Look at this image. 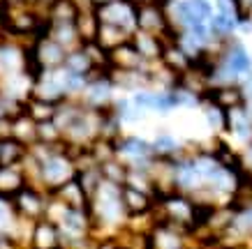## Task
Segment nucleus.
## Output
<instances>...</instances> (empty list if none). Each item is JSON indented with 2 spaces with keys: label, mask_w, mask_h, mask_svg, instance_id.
<instances>
[{
  "label": "nucleus",
  "mask_w": 252,
  "mask_h": 249,
  "mask_svg": "<svg viewBox=\"0 0 252 249\" xmlns=\"http://www.w3.org/2000/svg\"><path fill=\"white\" fill-rule=\"evenodd\" d=\"M63 143H65V141H63ZM74 173H77L74 162L65 155L63 145H58V148H54V150L39 162V187L51 194L54 189L61 187L63 182H67L69 178H74Z\"/></svg>",
  "instance_id": "1"
},
{
  "label": "nucleus",
  "mask_w": 252,
  "mask_h": 249,
  "mask_svg": "<svg viewBox=\"0 0 252 249\" xmlns=\"http://www.w3.org/2000/svg\"><path fill=\"white\" fill-rule=\"evenodd\" d=\"M12 212L16 219L23 221H37V219L46 217V205H49V192L35 185H23L14 196L9 198Z\"/></svg>",
  "instance_id": "2"
},
{
  "label": "nucleus",
  "mask_w": 252,
  "mask_h": 249,
  "mask_svg": "<svg viewBox=\"0 0 252 249\" xmlns=\"http://www.w3.org/2000/svg\"><path fill=\"white\" fill-rule=\"evenodd\" d=\"M134 28L141 32H151V35H164L171 28V23L167 19L164 7H160L158 2L148 0V2H139L134 7Z\"/></svg>",
  "instance_id": "3"
},
{
  "label": "nucleus",
  "mask_w": 252,
  "mask_h": 249,
  "mask_svg": "<svg viewBox=\"0 0 252 249\" xmlns=\"http://www.w3.org/2000/svg\"><path fill=\"white\" fill-rule=\"evenodd\" d=\"M26 249H61V228L51 219L32 221Z\"/></svg>",
  "instance_id": "4"
},
{
  "label": "nucleus",
  "mask_w": 252,
  "mask_h": 249,
  "mask_svg": "<svg viewBox=\"0 0 252 249\" xmlns=\"http://www.w3.org/2000/svg\"><path fill=\"white\" fill-rule=\"evenodd\" d=\"M107 62H109V69H121V72H139V69H146V60L139 55V51L134 49V44H132V39L114 46V49H109Z\"/></svg>",
  "instance_id": "5"
},
{
  "label": "nucleus",
  "mask_w": 252,
  "mask_h": 249,
  "mask_svg": "<svg viewBox=\"0 0 252 249\" xmlns=\"http://www.w3.org/2000/svg\"><path fill=\"white\" fill-rule=\"evenodd\" d=\"M121 203H123V210H125V219H127V217H134V215L151 212L155 205V198L148 192H141V189L130 187V185H121Z\"/></svg>",
  "instance_id": "6"
},
{
  "label": "nucleus",
  "mask_w": 252,
  "mask_h": 249,
  "mask_svg": "<svg viewBox=\"0 0 252 249\" xmlns=\"http://www.w3.org/2000/svg\"><path fill=\"white\" fill-rule=\"evenodd\" d=\"M51 196L61 201L65 208H77V210H88V201H91V196L84 192L77 178H69L67 182H63L61 187L51 192Z\"/></svg>",
  "instance_id": "7"
},
{
  "label": "nucleus",
  "mask_w": 252,
  "mask_h": 249,
  "mask_svg": "<svg viewBox=\"0 0 252 249\" xmlns=\"http://www.w3.org/2000/svg\"><path fill=\"white\" fill-rule=\"evenodd\" d=\"M130 39H132V44H134V49L139 51V55H141L146 62L160 60L162 49H164V42H162L160 35H151V32L134 30Z\"/></svg>",
  "instance_id": "8"
},
{
  "label": "nucleus",
  "mask_w": 252,
  "mask_h": 249,
  "mask_svg": "<svg viewBox=\"0 0 252 249\" xmlns=\"http://www.w3.org/2000/svg\"><path fill=\"white\" fill-rule=\"evenodd\" d=\"M176 12H178V19L192 28V26H199L204 23L211 16V7H208L206 0H181L176 5Z\"/></svg>",
  "instance_id": "9"
},
{
  "label": "nucleus",
  "mask_w": 252,
  "mask_h": 249,
  "mask_svg": "<svg viewBox=\"0 0 252 249\" xmlns=\"http://www.w3.org/2000/svg\"><path fill=\"white\" fill-rule=\"evenodd\" d=\"M211 99L213 106L218 109H224V111H229V109H236V106H243L245 104V97L243 92L238 90L236 85H220V88H215V90H208L201 95V99Z\"/></svg>",
  "instance_id": "10"
},
{
  "label": "nucleus",
  "mask_w": 252,
  "mask_h": 249,
  "mask_svg": "<svg viewBox=\"0 0 252 249\" xmlns=\"http://www.w3.org/2000/svg\"><path fill=\"white\" fill-rule=\"evenodd\" d=\"M97 28H99V19L95 14V7H84L79 9L77 19H74V30L79 35V42H95L97 37Z\"/></svg>",
  "instance_id": "11"
},
{
  "label": "nucleus",
  "mask_w": 252,
  "mask_h": 249,
  "mask_svg": "<svg viewBox=\"0 0 252 249\" xmlns=\"http://www.w3.org/2000/svg\"><path fill=\"white\" fill-rule=\"evenodd\" d=\"M23 185H28V180L21 166H0V196L9 201Z\"/></svg>",
  "instance_id": "12"
},
{
  "label": "nucleus",
  "mask_w": 252,
  "mask_h": 249,
  "mask_svg": "<svg viewBox=\"0 0 252 249\" xmlns=\"http://www.w3.org/2000/svg\"><path fill=\"white\" fill-rule=\"evenodd\" d=\"M12 138H16L19 143L26 148L37 143V122L31 120L26 113H19L12 118Z\"/></svg>",
  "instance_id": "13"
},
{
  "label": "nucleus",
  "mask_w": 252,
  "mask_h": 249,
  "mask_svg": "<svg viewBox=\"0 0 252 249\" xmlns=\"http://www.w3.org/2000/svg\"><path fill=\"white\" fill-rule=\"evenodd\" d=\"M56 109H58L56 102H46V99H37V97L23 99V113L28 115L31 120H35V122L54 120Z\"/></svg>",
  "instance_id": "14"
},
{
  "label": "nucleus",
  "mask_w": 252,
  "mask_h": 249,
  "mask_svg": "<svg viewBox=\"0 0 252 249\" xmlns=\"http://www.w3.org/2000/svg\"><path fill=\"white\" fill-rule=\"evenodd\" d=\"M132 37L130 30H125V28H118V26H109V23H99L97 28V37H95V42H97L104 51H109V49H114V46L123 44V42H127V39Z\"/></svg>",
  "instance_id": "15"
},
{
  "label": "nucleus",
  "mask_w": 252,
  "mask_h": 249,
  "mask_svg": "<svg viewBox=\"0 0 252 249\" xmlns=\"http://www.w3.org/2000/svg\"><path fill=\"white\" fill-rule=\"evenodd\" d=\"M79 14L77 0H54L46 9V19L51 23H74Z\"/></svg>",
  "instance_id": "16"
},
{
  "label": "nucleus",
  "mask_w": 252,
  "mask_h": 249,
  "mask_svg": "<svg viewBox=\"0 0 252 249\" xmlns=\"http://www.w3.org/2000/svg\"><path fill=\"white\" fill-rule=\"evenodd\" d=\"M26 155H28V148L19 143L16 138L0 141V166H21Z\"/></svg>",
  "instance_id": "17"
},
{
  "label": "nucleus",
  "mask_w": 252,
  "mask_h": 249,
  "mask_svg": "<svg viewBox=\"0 0 252 249\" xmlns=\"http://www.w3.org/2000/svg\"><path fill=\"white\" fill-rule=\"evenodd\" d=\"M97 168H99L102 180L114 182V185H118V187H121V185H125V178H127V164H125L121 157L107 159V162H102Z\"/></svg>",
  "instance_id": "18"
},
{
  "label": "nucleus",
  "mask_w": 252,
  "mask_h": 249,
  "mask_svg": "<svg viewBox=\"0 0 252 249\" xmlns=\"http://www.w3.org/2000/svg\"><path fill=\"white\" fill-rule=\"evenodd\" d=\"M151 148H153V157L174 159L176 155L181 152V143H178L171 134H158L155 141H151Z\"/></svg>",
  "instance_id": "19"
},
{
  "label": "nucleus",
  "mask_w": 252,
  "mask_h": 249,
  "mask_svg": "<svg viewBox=\"0 0 252 249\" xmlns=\"http://www.w3.org/2000/svg\"><path fill=\"white\" fill-rule=\"evenodd\" d=\"M227 69H229V74H241V72H248V69H250V58H248V53H245L241 46H234L229 51Z\"/></svg>",
  "instance_id": "20"
},
{
  "label": "nucleus",
  "mask_w": 252,
  "mask_h": 249,
  "mask_svg": "<svg viewBox=\"0 0 252 249\" xmlns=\"http://www.w3.org/2000/svg\"><path fill=\"white\" fill-rule=\"evenodd\" d=\"M12 221H14V212H12V205H9L7 198L0 196V228H5L7 231L12 226Z\"/></svg>",
  "instance_id": "21"
},
{
  "label": "nucleus",
  "mask_w": 252,
  "mask_h": 249,
  "mask_svg": "<svg viewBox=\"0 0 252 249\" xmlns=\"http://www.w3.org/2000/svg\"><path fill=\"white\" fill-rule=\"evenodd\" d=\"M231 16L229 14H220V16H215V21H213V28L215 30H220V32H227L231 30Z\"/></svg>",
  "instance_id": "22"
},
{
  "label": "nucleus",
  "mask_w": 252,
  "mask_h": 249,
  "mask_svg": "<svg viewBox=\"0 0 252 249\" xmlns=\"http://www.w3.org/2000/svg\"><path fill=\"white\" fill-rule=\"evenodd\" d=\"M234 7H236L241 21H245V19H248V12L252 9V0H234Z\"/></svg>",
  "instance_id": "23"
},
{
  "label": "nucleus",
  "mask_w": 252,
  "mask_h": 249,
  "mask_svg": "<svg viewBox=\"0 0 252 249\" xmlns=\"http://www.w3.org/2000/svg\"><path fill=\"white\" fill-rule=\"evenodd\" d=\"M12 138V118H0V141Z\"/></svg>",
  "instance_id": "24"
},
{
  "label": "nucleus",
  "mask_w": 252,
  "mask_h": 249,
  "mask_svg": "<svg viewBox=\"0 0 252 249\" xmlns=\"http://www.w3.org/2000/svg\"><path fill=\"white\" fill-rule=\"evenodd\" d=\"M107 2H114V0H91L93 7H102V5H107Z\"/></svg>",
  "instance_id": "25"
},
{
  "label": "nucleus",
  "mask_w": 252,
  "mask_h": 249,
  "mask_svg": "<svg viewBox=\"0 0 252 249\" xmlns=\"http://www.w3.org/2000/svg\"><path fill=\"white\" fill-rule=\"evenodd\" d=\"M0 2H5V0H0Z\"/></svg>",
  "instance_id": "26"
}]
</instances>
